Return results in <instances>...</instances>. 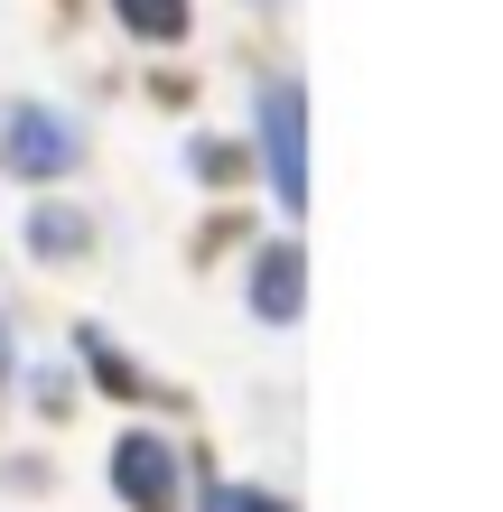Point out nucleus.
<instances>
[{"label": "nucleus", "instance_id": "obj_1", "mask_svg": "<svg viewBox=\"0 0 503 512\" xmlns=\"http://www.w3.org/2000/svg\"><path fill=\"white\" fill-rule=\"evenodd\" d=\"M261 159H271L280 205H308V103H299V84L261 94Z\"/></svg>", "mask_w": 503, "mask_h": 512}, {"label": "nucleus", "instance_id": "obj_2", "mask_svg": "<svg viewBox=\"0 0 503 512\" xmlns=\"http://www.w3.org/2000/svg\"><path fill=\"white\" fill-rule=\"evenodd\" d=\"M75 149H84V140L56 122V112H38V103H19V112H10V131H0V159H10L19 177H66V168H75Z\"/></svg>", "mask_w": 503, "mask_h": 512}, {"label": "nucleus", "instance_id": "obj_3", "mask_svg": "<svg viewBox=\"0 0 503 512\" xmlns=\"http://www.w3.org/2000/svg\"><path fill=\"white\" fill-rule=\"evenodd\" d=\"M112 485L131 494V512H168L177 503V447L150 438V429H131L122 447H112Z\"/></svg>", "mask_w": 503, "mask_h": 512}, {"label": "nucleus", "instance_id": "obj_4", "mask_svg": "<svg viewBox=\"0 0 503 512\" xmlns=\"http://www.w3.org/2000/svg\"><path fill=\"white\" fill-rule=\"evenodd\" d=\"M252 308L261 317H299V252H289V243H271V252H261V270H252Z\"/></svg>", "mask_w": 503, "mask_h": 512}, {"label": "nucleus", "instance_id": "obj_5", "mask_svg": "<svg viewBox=\"0 0 503 512\" xmlns=\"http://www.w3.org/2000/svg\"><path fill=\"white\" fill-rule=\"evenodd\" d=\"M131 38H187V0H112Z\"/></svg>", "mask_w": 503, "mask_h": 512}, {"label": "nucleus", "instance_id": "obj_6", "mask_svg": "<svg viewBox=\"0 0 503 512\" xmlns=\"http://www.w3.org/2000/svg\"><path fill=\"white\" fill-rule=\"evenodd\" d=\"M205 512H289V503L261 494V485H215V494H205Z\"/></svg>", "mask_w": 503, "mask_h": 512}, {"label": "nucleus", "instance_id": "obj_7", "mask_svg": "<svg viewBox=\"0 0 503 512\" xmlns=\"http://www.w3.org/2000/svg\"><path fill=\"white\" fill-rule=\"evenodd\" d=\"M0 364H10V326H0Z\"/></svg>", "mask_w": 503, "mask_h": 512}]
</instances>
